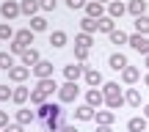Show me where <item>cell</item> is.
Returning a JSON list of instances; mask_svg holds the SVG:
<instances>
[{"label":"cell","mask_w":149,"mask_h":132,"mask_svg":"<svg viewBox=\"0 0 149 132\" xmlns=\"http://www.w3.org/2000/svg\"><path fill=\"white\" fill-rule=\"evenodd\" d=\"M102 94H105L108 110H119V107L124 105V94H122V88H119V83H105L102 85Z\"/></svg>","instance_id":"1"},{"label":"cell","mask_w":149,"mask_h":132,"mask_svg":"<svg viewBox=\"0 0 149 132\" xmlns=\"http://www.w3.org/2000/svg\"><path fill=\"white\" fill-rule=\"evenodd\" d=\"M64 116V110H61V105H55V102H44V105H39L36 110V118H42V121H47V118H61Z\"/></svg>","instance_id":"2"},{"label":"cell","mask_w":149,"mask_h":132,"mask_svg":"<svg viewBox=\"0 0 149 132\" xmlns=\"http://www.w3.org/2000/svg\"><path fill=\"white\" fill-rule=\"evenodd\" d=\"M77 94H80L77 83H69V80L58 88V99H61V102H74V99H77Z\"/></svg>","instance_id":"3"},{"label":"cell","mask_w":149,"mask_h":132,"mask_svg":"<svg viewBox=\"0 0 149 132\" xmlns=\"http://www.w3.org/2000/svg\"><path fill=\"white\" fill-rule=\"evenodd\" d=\"M83 74H86V66H83V64H77V61H72V64H66V66H64V77L69 80V83H77Z\"/></svg>","instance_id":"4"},{"label":"cell","mask_w":149,"mask_h":132,"mask_svg":"<svg viewBox=\"0 0 149 132\" xmlns=\"http://www.w3.org/2000/svg\"><path fill=\"white\" fill-rule=\"evenodd\" d=\"M127 44H130V47L135 50V53H141V55H149V36H141V33H133Z\"/></svg>","instance_id":"5"},{"label":"cell","mask_w":149,"mask_h":132,"mask_svg":"<svg viewBox=\"0 0 149 132\" xmlns=\"http://www.w3.org/2000/svg\"><path fill=\"white\" fill-rule=\"evenodd\" d=\"M86 105H91L94 110H100V107L105 105V94H102V88H88V91H86Z\"/></svg>","instance_id":"6"},{"label":"cell","mask_w":149,"mask_h":132,"mask_svg":"<svg viewBox=\"0 0 149 132\" xmlns=\"http://www.w3.org/2000/svg\"><path fill=\"white\" fill-rule=\"evenodd\" d=\"M28 77H31V66H11L8 69V80L17 83V85H22Z\"/></svg>","instance_id":"7"},{"label":"cell","mask_w":149,"mask_h":132,"mask_svg":"<svg viewBox=\"0 0 149 132\" xmlns=\"http://www.w3.org/2000/svg\"><path fill=\"white\" fill-rule=\"evenodd\" d=\"M83 80H86V85H88V88L105 85V80H102V72H100V69H88V66H86V74H83Z\"/></svg>","instance_id":"8"},{"label":"cell","mask_w":149,"mask_h":132,"mask_svg":"<svg viewBox=\"0 0 149 132\" xmlns=\"http://www.w3.org/2000/svg\"><path fill=\"white\" fill-rule=\"evenodd\" d=\"M0 14L6 17V22H8V19H14L17 14H22V8H19V3H14V0H6V3L0 6Z\"/></svg>","instance_id":"9"},{"label":"cell","mask_w":149,"mask_h":132,"mask_svg":"<svg viewBox=\"0 0 149 132\" xmlns=\"http://www.w3.org/2000/svg\"><path fill=\"white\" fill-rule=\"evenodd\" d=\"M19 58H22V66H31V69H33L39 61H42V55H39V50H36V47H28L25 53L19 55Z\"/></svg>","instance_id":"10"},{"label":"cell","mask_w":149,"mask_h":132,"mask_svg":"<svg viewBox=\"0 0 149 132\" xmlns=\"http://www.w3.org/2000/svg\"><path fill=\"white\" fill-rule=\"evenodd\" d=\"M138 80H141V69H135V66H124V69H122V83L135 85Z\"/></svg>","instance_id":"11"},{"label":"cell","mask_w":149,"mask_h":132,"mask_svg":"<svg viewBox=\"0 0 149 132\" xmlns=\"http://www.w3.org/2000/svg\"><path fill=\"white\" fill-rule=\"evenodd\" d=\"M28 99H31V88H28V85H17L14 94H11V102H14V105H25Z\"/></svg>","instance_id":"12"},{"label":"cell","mask_w":149,"mask_h":132,"mask_svg":"<svg viewBox=\"0 0 149 132\" xmlns=\"http://www.w3.org/2000/svg\"><path fill=\"white\" fill-rule=\"evenodd\" d=\"M31 72L36 74L39 80H44V77H53V64H50V61H39V64L33 66Z\"/></svg>","instance_id":"13"},{"label":"cell","mask_w":149,"mask_h":132,"mask_svg":"<svg viewBox=\"0 0 149 132\" xmlns=\"http://www.w3.org/2000/svg\"><path fill=\"white\" fill-rule=\"evenodd\" d=\"M108 66H111L113 72H122V69L127 66V55H124V53H111V58H108Z\"/></svg>","instance_id":"14"},{"label":"cell","mask_w":149,"mask_h":132,"mask_svg":"<svg viewBox=\"0 0 149 132\" xmlns=\"http://www.w3.org/2000/svg\"><path fill=\"white\" fill-rule=\"evenodd\" d=\"M86 17H94V19L105 17V6L97 3V0H88V3H86Z\"/></svg>","instance_id":"15"},{"label":"cell","mask_w":149,"mask_h":132,"mask_svg":"<svg viewBox=\"0 0 149 132\" xmlns=\"http://www.w3.org/2000/svg\"><path fill=\"white\" fill-rule=\"evenodd\" d=\"M97 116V110L91 105H80V107H74V118L77 121H91V118Z\"/></svg>","instance_id":"16"},{"label":"cell","mask_w":149,"mask_h":132,"mask_svg":"<svg viewBox=\"0 0 149 132\" xmlns=\"http://www.w3.org/2000/svg\"><path fill=\"white\" fill-rule=\"evenodd\" d=\"M124 11H127V3H122V0H111L108 3V17H113V19H119Z\"/></svg>","instance_id":"17"},{"label":"cell","mask_w":149,"mask_h":132,"mask_svg":"<svg viewBox=\"0 0 149 132\" xmlns=\"http://www.w3.org/2000/svg\"><path fill=\"white\" fill-rule=\"evenodd\" d=\"M127 129L130 132H146L149 129V121H146L144 116H135V118H130V121H127Z\"/></svg>","instance_id":"18"},{"label":"cell","mask_w":149,"mask_h":132,"mask_svg":"<svg viewBox=\"0 0 149 132\" xmlns=\"http://www.w3.org/2000/svg\"><path fill=\"white\" fill-rule=\"evenodd\" d=\"M36 88H42V91H44V94H47V96H50V94H58V88H61V85H58V83H55V80H53V77H44V80H39V83H36Z\"/></svg>","instance_id":"19"},{"label":"cell","mask_w":149,"mask_h":132,"mask_svg":"<svg viewBox=\"0 0 149 132\" xmlns=\"http://www.w3.org/2000/svg\"><path fill=\"white\" fill-rule=\"evenodd\" d=\"M36 121V110H28V107H22V110H17V124H22V127H28V124Z\"/></svg>","instance_id":"20"},{"label":"cell","mask_w":149,"mask_h":132,"mask_svg":"<svg viewBox=\"0 0 149 132\" xmlns=\"http://www.w3.org/2000/svg\"><path fill=\"white\" fill-rule=\"evenodd\" d=\"M14 41H19L22 47L28 50V47H31V44H33V30H31V28H22V30H17Z\"/></svg>","instance_id":"21"},{"label":"cell","mask_w":149,"mask_h":132,"mask_svg":"<svg viewBox=\"0 0 149 132\" xmlns=\"http://www.w3.org/2000/svg\"><path fill=\"white\" fill-rule=\"evenodd\" d=\"M66 41H69L66 30H53L50 33V47H66Z\"/></svg>","instance_id":"22"},{"label":"cell","mask_w":149,"mask_h":132,"mask_svg":"<svg viewBox=\"0 0 149 132\" xmlns=\"http://www.w3.org/2000/svg\"><path fill=\"white\" fill-rule=\"evenodd\" d=\"M127 11L133 17H144L146 14V0H130V3H127Z\"/></svg>","instance_id":"23"},{"label":"cell","mask_w":149,"mask_h":132,"mask_svg":"<svg viewBox=\"0 0 149 132\" xmlns=\"http://www.w3.org/2000/svg\"><path fill=\"white\" fill-rule=\"evenodd\" d=\"M80 30H83V33L100 30V19H94V17H83V19H80Z\"/></svg>","instance_id":"24"},{"label":"cell","mask_w":149,"mask_h":132,"mask_svg":"<svg viewBox=\"0 0 149 132\" xmlns=\"http://www.w3.org/2000/svg\"><path fill=\"white\" fill-rule=\"evenodd\" d=\"M19 8H22V14L36 17V11L42 8V3H39V0H22V3H19Z\"/></svg>","instance_id":"25"},{"label":"cell","mask_w":149,"mask_h":132,"mask_svg":"<svg viewBox=\"0 0 149 132\" xmlns=\"http://www.w3.org/2000/svg\"><path fill=\"white\" fill-rule=\"evenodd\" d=\"M124 102H127L130 107H141V91H138V88H127V94H124Z\"/></svg>","instance_id":"26"},{"label":"cell","mask_w":149,"mask_h":132,"mask_svg":"<svg viewBox=\"0 0 149 132\" xmlns=\"http://www.w3.org/2000/svg\"><path fill=\"white\" fill-rule=\"evenodd\" d=\"M91 44H94V36H91V33H83V30H80L77 36H74V47H88L91 50Z\"/></svg>","instance_id":"27"},{"label":"cell","mask_w":149,"mask_h":132,"mask_svg":"<svg viewBox=\"0 0 149 132\" xmlns=\"http://www.w3.org/2000/svg\"><path fill=\"white\" fill-rule=\"evenodd\" d=\"M100 30L102 33H113V30H116V19H113V17H100Z\"/></svg>","instance_id":"28"},{"label":"cell","mask_w":149,"mask_h":132,"mask_svg":"<svg viewBox=\"0 0 149 132\" xmlns=\"http://www.w3.org/2000/svg\"><path fill=\"white\" fill-rule=\"evenodd\" d=\"M97 124H105V127H111V124H113V118H116V116H113V110H97Z\"/></svg>","instance_id":"29"},{"label":"cell","mask_w":149,"mask_h":132,"mask_svg":"<svg viewBox=\"0 0 149 132\" xmlns=\"http://www.w3.org/2000/svg\"><path fill=\"white\" fill-rule=\"evenodd\" d=\"M135 33H141V36H149V17H135Z\"/></svg>","instance_id":"30"},{"label":"cell","mask_w":149,"mask_h":132,"mask_svg":"<svg viewBox=\"0 0 149 132\" xmlns=\"http://www.w3.org/2000/svg\"><path fill=\"white\" fill-rule=\"evenodd\" d=\"M31 30L33 33H42V30H47V19H44V17H31Z\"/></svg>","instance_id":"31"},{"label":"cell","mask_w":149,"mask_h":132,"mask_svg":"<svg viewBox=\"0 0 149 132\" xmlns=\"http://www.w3.org/2000/svg\"><path fill=\"white\" fill-rule=\"evenodd\" d=\"M44 102H47V94H44L42 88H31V105H44Z\"/></svg>","instance_id":"32"},{"label":"cell","mask_w":149,"mask_h":132,"mask_svg":"<svg viewBox=\"0 0 149 132\" xmlns=\"http://www.w3.org/2000/svg\"><path fill=\"white\" fill-rule=\"evenodd\" d=\"M14 28L8 25V22H0V41H8V39H14Z\"/></svg>","instance_id":"33"},{"label":"cell","mask_w":149,"mask_h":132,"mask_svg":"<svg viewBox=\"0 0 149 132\" xmlns=\"http://www.w3.org/2000/svg\"><path fill=\"white\" fill-rule=\"evenodd\" d=\"M108 36H111V44H127L130 41V36L124 30H113V33H108Z\"/></svg>","instance_id":"34"},{"label":"cell","mask_w":149,"mask_h":132,"mask_svg":"<svg viewBox=\"0 0 149 132\" xmlns=\"http://www.w3.org/2000/svg\"><path fill=\"white\" fill-rule=\"evenodd\" d=\"M11 66H17V64H14V55H11V53H0V69L8 72Z\"/></svg>","instance_id":"35"},{"label":"cell","mask_w":149,"mask_h":132,"mask_svg":"<svg viewBox=\"0 0 149 132\" xmlns=\"http://www.w3.org/2000/svg\"><path fill=\"white\" fill-rule=\"evenodd\" d=\"M74 61H77V64L88 61V47H74Z\"/></svg>","instance_id":"36"},{"label":"cell","mask_w":149,"mask_h":132,"mask_svg":"<svg viewBox=\"0 0 149 132\" xmlns=\"http://www.w3.org/2000/svg\"><path fill=\"white\" fill-rule=\"evenodd\" d=\"M8 53H11V55H22V53H25V47H22L19 41H14V39H11V44H8Z\"/></svg>","instance_id":"37"},{"label":"cell","mask_w":149,"mask_h":132,"mask_svg":"<svg viewBox=\"0 0 149 132\" xmlns=\"http://www.w3.org/2000/svg\"><path fill=\"white\" fill-rule=\"evenodd\" d=\"M11 94H14V88H8V85H0V102H8Z\"/></svg>","instance_id":"38"},{"label":"cell","mask_w":149,"mask_h":132,"mask_svg":"<svg viewBox=\"0 0 149 132\" xmlns=\"http://www.w3.org/2000/svg\"><path fill=\"white\" fill-rule=\"evenodd\" d=\"M86 3H88V0H66V6H69L72 11H77V8H86Z\"/></svg>","instance_id":"39"},{"label":"cell","mask_w":149,"mask_h":132,"mask_svg":"<svg viewBox=\"0 0 149 132\" xmlns=\"http://www.w3.org/2000/svg\"><path fill=\"white\" fill-rule=\"evenodd\" d=\"M39 3H42V8H44V11H55L58 0H39Z\"/></svg>","instance_id":"40"},{"label":"cell","mask_w":149,"mask_h":132,"mask_svg":"<svg viewBox=\"0 0 149 132\" xmlns=\"http://www.w3.org/2000/svg\"><path fill=\"white\" fill-rule=\"evenodd\" d=\"M3 132H25V127H22V124H17V121H14V124H8V127H6Z\"/></svg>","instance_id":"41"},{"label":"cell","mask_w":149,"mask_h":132,"mask_svg":"<svg viewBox=\"0 0 149 132\" xmlns=\"http://www.w3.org/2000/svg\"><path fill=\"white\" fill-rule=\"evenodd\" d=\"M6 127H8V113L0 110V129H6Z\"/></svg>","instance_id":"42"},{"label":"cell","mask_w":149,"mask_h":132,"mask_svg":"<svg viewBox=\"0 0 149 132\" xmlns=\"http://www.w3.org/2000/svg\"><path fill=\"white\" fill-rule=\"evenodd\" d=\"M97 132H113L111 127H105V124H97Z\"/></svg>","instance_id":"43"},{"label":"cell","mask_w":149,"mask_h":132,"mask_svg":"<svg viewBox=\"0 0 149 132\" xmlns=\"http://www.w3.org/2000/svg\"><path fill=\"white\" fill-rule=\"evenodd\" d=\"M61 132H77V129H74L72 124H64V127H61Z\"/></svg>","instance_id":"44"},{"label":"cell","mask_w":149,"mask_h":132,"mask_svg":"<svg viewBox=\"0 0 149 132\" xmlns=\"http://www.w3.org/2000/svg\"><path fill=\"white\" fill-rule=\"evenodd\" d=\"M144 118L149 121V105H144Z\"/></svg>","instance_id":"45"},{"label":"cell","mask_w":149,"mask_h":132,"mask_svg":"<svg viewBox=\"0 0 149 132\" xmlns=\"http://www.w3.org/2000/svg\"><path fill=\"white\" fill-rule=\"evenodd\" d=\"M144 85H146V88H149V74H146V77H144Z\"/></svg>","instance_id":"46"},{"label":"cell","mask_w":149,"mask_h":132,"mask_svg":"<svg viewBox=\"0 0 149 132\" xmlns=\"http://www.w3.org/2000/svg\"><path fill=\"white\" fill-rule=\"evenodd\" d=\"M97 3H102V6H108V3H111V0H97Z\"/></svg>","instance_id":"47"},{"label":"cell","mask_w":149,"mask_h":132,"mask_svg":"<svg viewBox=\"0 0 149 132\" xmlns=\"http://www.w3.org/2000/svg\"><path fill=\"white\" fill-rule=\"evenodd\" d=\"M146 69H149V55H146Z\"/></svg>","instance_id":"48"},{"label":"cell","mask_w":149,"mask_h":132,"mask_svg":"<svg viewBox=\"0 0 149 132\" xmlns=\"http://www.w3.org/2000/svg\"><path fill=\"white\" fill-rule=\"evenodd\" d=\"M0 44H3V41H0Z\"/></svg>","instance_id":"49"},{"label":"cell","mask_w":149,"mask_h":132,"mask_svg":"<svg viewBox=\"0 0 149 132\" xmlns=\"http://www.w3.org/2000/svg\"><path fill=\"white\" fill-rule=\"evenodd\" d=\"M0 132H3V129H0Z\"/></svg>","instance_id":"50"}]
</instances>
